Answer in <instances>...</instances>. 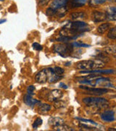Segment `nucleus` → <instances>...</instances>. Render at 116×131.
Segmentation results:
<instances>
[{
  "label": "nucleus",
  "instance_id": "obj_1",
  "mask_svg": "<svg viewBox=\"0 0 116 131\" xmlns=\"http://www.w3.org/2000/svg\"><path fill=\"white\" fill-rule=\"evenodd\" d=\"M79 82L83 85L95 87V88H103L107 89H115V85L112 84L111 80L107 77H98L91 80H79Z\"/></svg>",
  "mask_w": 116,
  "mask_h": 131
},
{
  "label": "nucleus",
  "instance_id": "obj_2",
  "mask_svg": "<svg viewBox=\"0 0 116 131\" xmlns=\"http://www.w3.org/2000/svg\"><path fill=\"white\" fill-rule=\"evenodd\" d=\"M82 101L86 106H87L88 107L97 108V109L106 108L109 105V101L107 99L104 98H100V97H97V96L86 97V98H83Z\"/></svg>",
  "mask_w": 116,
  "mask_h": 131
},
{
  "label": "nucleus",
  "instance_id": "obj_3",
  "mask_svg": "<svg viewBox=\"0 0 116 131\" xmlns=\"http://www.w3.org/2000/svg\"><path fill=\"white\" fill-rule=\"evenodd\" d=\"M105 66V63L97 58L93 60L81 61L77 63L75 68L80 70H93L102 69Z\"/></svg>",
  "mask_w": 116,
  "mask_h": 131
},
{
  "label": "nucleus",
  "instance_id": "obj_4",
  "mask_svg": "<svg viewBox=\"0 0 116 131\" xmlns=\"http://www.w3.org/2000/svg\"><path fill=\"white\" fill-rule=\"evenodd\" d=\"M53 50L60 54L62 56H66L67 55H69L73 51V45H68L65 43L64 44H57L55 45L53 47Z\"/></svg>",
  "mask_w": 116,
  "mask_h": 131
},
{
  "label": "nucleus",
  "instance_id": "obj_5",
  "mask_svg": "<svg viewBox=\"0 0 116 131\" xmlns=\"http://www.w3.org/2000/svg\"><path fill=\"white\" fill-rule=\"evenodd\" d=\"M80 88L84 90H86L88 92V94H92L94 95H101L103 94L107 93L110 91V90L107 88H95V87H89L86 85H81Z\"/></svg>",
  "mask_w": 116,
  "mask_h": 131
},
{
  "label": "nucleus",
  "instance_id": "obj_6",
  "mask_svg": "<svg viewBox=\"0 0 116 131\" xmlns=\"http://www.w3.org/2000/svg\"><path fill=\"white\" fill-rule=\"evenodd\" d=\"M88 24L82 22V21H73V22H70L64 26V28H72V29H76L79 30L81 33L85 32L86 31H88L87 28Z\"/></svg>",
  "mask_w": 116,
  "mask_h": 131
},
{
  "label": "nucleus",
  "instance_id": "obj_7",
  "mask_svg": "<svg viewBox=\"0 0 116 131\" xmlns=\"http://www.w3.org/2000/svg\"><path fill=\"white\" fill-rule=\"evenodd\" d=\"M45 70L46 73L47 82L49 83H55L63 78V76L57 74L54 71L53 68H46L45 69Z\"/></svg>",
  "mask_w": 116,
  "mask_h": 131
},
{
  "label": "nucleus",
  "instance_id": "obj_8",
  "mask_svg": "<svg viewBox=\"0 0 116 131\" xmlns=\"http://www.w3.org/2000/svg\"><path fill=\"white\" fill-rule=\"evenodd\" d=\"M63 92L61 90H58V89H55L51 90L48 95H47V99L50 102H54L55 101L57 100H59L60 99L62 96H63Z\"/></svg>",
  "mask_w": 116,
  "mask_h": 131
},
{
  "label": "nucleus",
  "instance_id": "obj_9",
  "mask_svg": "<svg viewBox=\"0 0 116 131\" xmlns=\"http://www.w3.org/2000/svg\"><path fill=\"white\" fill-rule=\"evenodd\" d=\"M100 117L103 122H112L115 119V112L112 110H106L102 112L100 115Z\"/></svg>",
  "mask_w": 116,
  "mask_h": 131
},
{
  "label": "nucleus",
  "instance_id": "obj_10",
  "mask_svg": "<svg viewBox=\"0 0 116 131\" xmlns=\"http://www.w3.org/2000/svg\"><path fill=\"white\" fill-rule=\"evenodd\" d=\"M92 18L93 20L96 23L102 22V21H105V20H107L106 13L100 12V11H93L92 14Z\"/></svg>",
  "mask_w": 116,
  "mask_h": 131
},
{
  "label": "nucleus",
  "instance_id": "obj_11",
  "mask_svg": "<svg viewBox=\"0 0 116 131\" xmlns=\"http://www.w3.org/2000/svg\"><path fill=\"white\" fill-rule=\"evenodd\" d=\"M81 74H111L115 73L114 69H105V70H84L80 71Z\"/></svg>",
  "mask_w": 116,
  "mask_h": 131
},
{
  "label": "nucleus",
  "instance_id": "obj_12",
  "mask_svg": "<svg viewBox=\"0 0 116 131\" xmlns=\"http://www.w3.org/2000/svg\"><path fill=\"white\" fill-rule=\"evenodd\" d=\"M68 1L69 0H53L50 5L51 6L50 7L55 10L62 9L65 7V5H67Z\"/></svg>",
  "mask_w": 116,
  "mask_h": 131
},
{
  "label": "nucleus",
  "instance_id": "obj_13",
  "mask_svg": "<svg viewBox=\"0 0 116 131\" xmlns=\"http://www.w3.org/2000/svg\"><path fill=\"white\" fill-rule=\"evenodd\" d=\"M48 122H49V125L54 128L55 127L60 126V125H62L65 124V120L62 119L60 117H53L49 118Z\"/></svg>",
  "mask_w": 116,
  "mask_h": 131
},
{
  "label": "nucleus",
  "instance_id": "obj_14",
  "mask_svg": "<svg viewBox=\"0 0 116 131\" xmlns=\"http://www.w3.org/2000/svg\"><path fill=\"white\" fill-rule=\"evenodd\" d=\"M35 80L37 82L41 83V84L46 83L47 82V77H46V73L45 69H42V70L38 72L36 75V77H35Z\"/></svg>",
  "mask_w": 116,
  "mask_h": 131
},
{
  "label": "nucleus",
  "instance_id": "obj_15",
  "mask_svg": "<svg viewBox=\"0 0 116 131\" xmlns=\"http://www.w3.org/2000/svg\"><path fill=\"white\" fill-rule=\"evenodd\" d=\"M23 101H24V102H25V103L26 105H28V106H31V107H33L36 104L40 103L39 101H38L36 99L33 98L32 95H28V94L25 95L24 96Z\"/></svg>",
  "mask_w": 116,
  "mask_h": 131
},
{
  "label": "nucleus",
  "instance_id": "obj_16",
  "mask_svg": "<svg viewBox=\"0 0 116 131\" xmlns=\"http://www.w3.org/2000/svg\"><path fill=\"white\" fill-rule=\"evenodd\" d=\"M106 13L107 16V20L114 21L116 20V8L115 7H110L109 10L107 11Z\"/></svg>",
  "mask_w": 116,
  "mask_h": 131
},
{
  "label": "nucleus",
  "instance_id": "obj_17",
  "mask_svg": "<svg viewBox=\"0 0 116 131\" xmlns=\"http://www.w3.org/2000/svg\"><path fill=\"white\" fill-rule=\"evenodd\" d=\"M95 58H97V59H98V60H99V61L104 62L105 63H107L110 62V57L108 56L106 53H105L104 52H99V53L97 54V55L95 56Z\"/></svg>",
  "mask_w": 116,
  "mask_h": 131
},
{
  "label": "nucleus",
  "instance_id": "obj_18",
  "mask_svg": "<svg viewBox=\"0 0 116 131\" xmlns=\"http://www.w3.org/2000/svg\"><path fill=\"white\" fill-rule=\"evenodd\" d=\"M112 25L111 24L109 23H105V24H101L97 28V31L100 34H103L107 31L108 29L111 28Z\"/></svg>",
  "mask_w": 116,
  "mask_h": 131
},
{
  "label": "nucleus",
  "instance_id": "obj_19",
  "mask_svg": "<svg viewBox=\"0 0 116 131\" xmlns=\"http://www.w3.org/2000/svg\"><path fill=\"white\" fill-rule=\"evenodd\" d=\"M104 52L106 53L107 55H112L113 56H115V45H111V46H108L103 48Z\"/></svg>",
  "mask_w": 116,
  "mask_h": 131
},
{
  "label": "nucleus",
  "instance_id": "obj_20",
  "mask_svg": "<svg viewBox=\"0 0 116 131\" xmlns=\"http://www.w3.org/2000/svg\"><path fill=\"white\" fill-rule=\"evenodd\" d=\"M86 1L87 0H73L71 3V6L73 8L83 7L86 3Z\"/></svg>",
  "mask_w": 116,
  "mask_h": 131
},
{
  "label": "nucleus",
  "instance_id": "obj_21",
  "mask_svg": "<svg viewBox=\"0 0 116 131\" xmlns=\"http://www.w3.org/2000/svg\"><path fill=\"white\" fill-rule=\"evenodd\" d=\"M50 109H51V106L47 103H43L38 108L39 112L42 114H45V113L48 112L49 111H50Z\"/></svg>",
  "mask_w": 116,
  "mask_h": 131
},
{
  "label": "nucleus",
  "instance_id": "obj_22",
  "mask_svg": "<svg viewBox=\"0 0 116 131\" xmlns=\"http://www.w3.org/2000/svg\"><path fill=\"white\" fill-rule=\"evenodd\" d=\"M53 130H58V131H71V130H74V129H73L72 127H70L68 125H65V124H63L62 125H60V126L55 127L53 128Z\"/></svg>",
  "mask_w": 116,
  "mask_h": 131
},
{
  "label": "nucleus",
  "instance_id": "obj_23",
  "mask_svg": "<svg viewBox=\"0 0 116 131\" xmlns=\"http://www.w3.org/2000/svg\"><path fill=\"white\" fill-rule=\"evenodd\" d=\"M86 16V14L84 12H77V13H73L70 15V17L73 20H78V19L84 18Z\"/></svg>",
  "mask_w": 116,
  "mask_h": 131
},
{
  "label": "nucleus",
  "instance_id": "obj_24",
  "mask_svg": "<svg viewBox=\"0 0 116 131\" xmlns=\"http://www.w3.org/2000/svg\"><path fill=\"white\" fill-rule=\"evenodd\" d=\"M54 107L57 108V109H59V108H62L66 106V103L63 101H60V99L59 100H57L55 101H54Z\"/></svg>",
  "mask_w": 116,
  "mask_h": 131
},
{
  "label": "nucleus",
  "instance_id": "obj_25",
  "mask_svg": "<svg viewBox=\"0 0 116 131\" xmlns=\"http://www.w3.org/2000/svg\"><path fill=\"white\" fill-rule=\"evenodd\" d=\"M107 37L110 39H116V28L115 27H112L110 29L109 32L107 34Z\"/></svg>",
  "mask_w": 116,
  "mask_h": 131
},
{
  "label": "nucleus",
  "instance_id": "obj_26",
  "mask_svg": "<svg viewBox=\"0 0 116 131\" xmlns=\"http://www.w3.org/2000/svg\"><path fill=\"white\" fill-rule=\"evenodd\" d=\"M79 127L81 128H83L84 130H99L100 129L97 128L95 127L89 126L88 125H85V124H80L79 125Z\"/></svg>",
  "mask_w": 116,
  "mask_h": 131
},
{
  "label": "nucleus",
  "instance_id": "obj_27",
  "mask_svg": "<svg viewBox=\"0 0 116 131\" xmlns=\"http://www.w3.org/2000/svg\"><path fill=\"white\" fill-rule=\"evenodd\" d=\"M76 39L75 37H66V36H61L60 37L58 38L57 40L58 42H64V43H67L68 42H69L70 40H72V39Z\"/></svg>",
  "mask_w": 116,
  "mask_h": 131
},
{
  "label": "nucleus",
  "instance_id": "obj_28",
  "mask_svg": "<svg viewBox=\"0 0 116 131\" xmlns=\"http://www.w3.org/2000/svg\"><path fill=\"white\" fill-rule=\"evenodd\" d=\"M42 122H43V121H42V119L41 118H39V117L37 118V119L34 121V122L33 123V129H37L38 127L40 126V125H42Z\"/></svg>",
  "mask_w": 116,
  "mask_h": 131
},
{
  "label": "nucleus",
  "instance_id": "obj_29",
  "mask_svg": "<svg viewBox=\"0 0 116 131\" xmlns=\"http://www.w3.org/2000/svg\"><path fill=\"white\" fill-rule=\"evenodd\" d=\"M73 47H90V45H86V44H83V43H81V42H74L72 44Z\"/></svg>",
  "mask_w": 116,
  "mask_h": 131
},
{
  "label": "nucleus",
  "instance_id": "obj_30",
  "mask_svg": "<svg viewBox=\"0 0 116 131\" xmlns=\"http://www.w3.org/2000/svg\"><path fill=\"white\" fill-rule=\"evenodd\" d=\"M75 119H79V120L81 121V122H87V123H91V124H93V125H98L97 123H96V122H94V121H92V120H91V119H83V118H80V117H76Z\"/></svg>",
  "mask_w": 116,
  "mask_h": 131
},
{
  "label": "nucleus",
  "instance_id": "obj_31",
  "mask_svg": "<svg viewBox=\"0 0 116 131\" xmlns=\"http://www.w3.org/2000/svg\"><path fill=\"white\" fill-rule=\"evenodd\" d=\"M53 69H54V71H55L57 74H58L60 75H62L64 74V72H65L64 69H63L62 68L60 67V66H55V67L53 68Z\"/></svg>",
  "mask_w": 116,
  "mask_h": 131
},
{
  "label": "nucleus",
  "instance_id": "obj_32",
  "mask_svg": "<svg viewBox=\"0 0 116 131\" xmlns=\"http://www.w3.org/2000/svg\"><path fill=\"white\" fill-rule=\"evenodd\" d=\"M34 91H35V87L33 85H31V86H28V88H27V93L28 95H33L34 94Z\"/></svg>",
  "mask_w": 116,
  "mask_h": 131
},
{
  "label": "nucleus",
  "instance_id": "obj_33",
  "mask_svg": "<svg viewBox=\"0 0 116 131\" xmlns=\"http://www.w3.org/2000/svg\"><path fill=\"white\" fill-rule=\"evenodd\" d=\"M107 1V0H92V2L94 5H99L104 4Z\"/></svg>",
  "mask_w": 116,
  "mask_h": 131
},
{
  "label": "nucleus",
  "instance_id": "obj_34",
  "mask_svg": "<svg viewBox=\"0 0 116 131\" xmlns=\"http://www.w3.org/2000/svg\"><path fill=\"white\" fill-rule=\"evenodd\" d=\"M56 13H57V10L51 9V7L46 10V14L48 15H49V16H52V15H54Z\"/></svg>",
  "mask_w": 116,
  "mask_h": 131
},
{
  "label": "nucleus",
  "instance_id": "obj_35",
  "mask_svg": "<svg viewBox=\"0 0 116 131\" xmlns=\"http://www.w3.org/2000/svg\"><path fill=\"white\" fill-rule=\"evenodd\" d=\"M33 49H35L36 50H42V45H39L38 43H36V42H35V43L33 44Z\"/></svg>",
  "mask_w": 116,
  "mask_h": 131
},
{
  "label": "nucleus",
  "instance_id": "obj_36",
  "mask_svg": "<svg viewBox=\"0 0 116 131\" xmlns=\"http://www.w3.org/2000/svg\"><path fill=\"white\" fill-rule=\"evenodd\" d=\"M49 2V0H39V5L44 6V5H46Z\"/></svg>",
  "mask_w": 116,
  "mask_h": 131
},
{
  "label": "nucleus",
  "instance_id": "obj_37",
  "mask_svg": "<svg viewBox=\"0 0 116 131\" xmlns=\"http://www.w3.org/2000/svg\"><path fill=\"white\" fill-rule=\"evenodd\" d=\"M60 88H63V89H67L68 88V86L65 84L64 83H62V82H61L60 83Z\"/></svg>",
  "mask_w": 116,
  "mask_h": 131
},
{
  "label": "nucleus",
  "instance_id": "obj_38",
  "mask_svg": "<svg viewBox=\"0 0 116 131\" xmlns=\"http://www.w3.org/2000/svg\"><path fill=\"white\" fill-rule=\"evenodd\" d=\"M5 22H6V20H5V19H3V20H0V24H2V23H5Z\"/></svg>",
  "mask_w": 116,
  "mask_h": 131
},
{
  "label": "nucleus",
  "instance_id": "obj_39",
  "mask_svg": "<svg viewBox=\"0 0 116 131\" xmlns=\"http://www.w3.org/2000/svg\"><path fill=\"white\" fill-rule=\"evenodd\" d=\"M108 130H115V129H113L112 127H110V128H109Z\"/></svg>",
  "mask_w": 116,
  "mask_h": 131
},
{
  "label": "nucleus",
  "instance_id": "obj_40",
  "mask_svg": "<svg viewBox=\"0 0 116 131\" xmlns=\"http://www.w3.org/2000/svg\"><path fill=\"white\" fill-rule=\"evenodd\" d=\"M0 1H4V0H0Z\"/></svg>",
  "mask_w": 116,
  "mask_h": 131
}]
</instances>
